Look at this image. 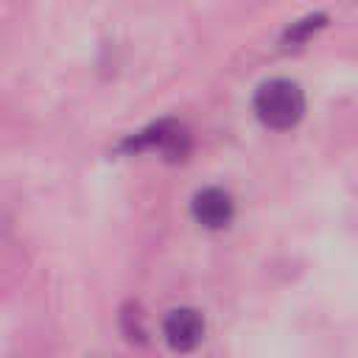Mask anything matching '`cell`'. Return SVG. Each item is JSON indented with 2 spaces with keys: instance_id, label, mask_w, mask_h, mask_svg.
Wrapping results in <instances>:
<instances>
[{
  "instance_id": "obj_1",
  "label": "cell",
  "mask_w": 358,
  "mask_h": 358,
  "mask_svg": "<svg viewBox=\"0 0 358 358\" xmlns=\"http://www.w3.org/2000/svg\"><path fill=\"white\" fill-rule=\"evenodd\" d=\"M255 112L268 129H291L305 112V95L299 84L288 78H271L257 90Z\"/></svg>"
},
{
  "instance_id": "obj_2",
  "label": "cell",
  "mask_w": 358,
  "mask_h": 358,
  "mask_svg": "<svg viewBox=\"0 0 358 358\" xmlns=\"http://www.w3.org/2000/svg\"><path fill=\"white\" fill-rule=\"evenodd\" d=\"M162 336H165V341H168L171 350L190 352L204 338V319L193 308H176V310L168 313V319L162 324Z\"/></svg>"
},
{
  "instance_id": "obj_3",
  "label": "cell",
  "mask_w": 358,
  "mask_h": 358,
  "mask_svg": "<svg viewBox=\"0 0 358 358\" xmlns=\"http://www.w3.org/2000/svg\"><path fill=\"white\" fill-rule=\"evenodd\" d=\"M235 204L232 196L221 187H204L193 196V218L207 229H221L232 221Z\"/></svg>"
},
{
  "instance_id": "obj_4",
  "label": "cell",
  "mask_w": 358,
  "mask_h": 358,
  "mask_svg": "<svg viewBox=\"0 0 358 358\" xmlns=\"http://www.w3.org/2000/svg\"><path fill=\"white\" fill-rule=\"evenodd\" d=\"M322 20H324V17H308V20L296 22V25L288 31V42H299V39H305L310 31H316V28L322 25Z\"/></svg>"
}]
</instances>
